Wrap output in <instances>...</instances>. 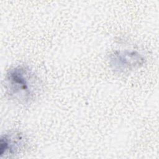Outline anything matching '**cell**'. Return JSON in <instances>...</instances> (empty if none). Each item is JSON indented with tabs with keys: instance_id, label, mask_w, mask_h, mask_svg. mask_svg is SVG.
Listing matches in <instances>:
<instances>
[{
	"instance_id": "6da1fadb",
	"label": "cell",
	"mask_w": 159,
	"mask_h": 159,
	"mask_svg": "<svg viewBox=\"0 0 159 159\" xmlns=\"http://www.w3.org/2000/svg\"><path fill=\"white\" fill-rule=\"evenodd\" d=\"M4 80L10 98L22 104L34 101L41 89V84L36 75L29 66L23 65L10 68Z\"/></svg>"
},
{
	"instance_id": "7a4b0ae2",
	"label": "cell",
	"mask_w": 159,
	"mask_h": 159,
	"mask_svg": "<svg viewBox=\"0 0 159 159\" xmlns=\"http://www.w3.org/2000/svg\"><path fill=\"white\" fill-rule=\"evenodd\" d=\"M145 57L134 49L116 50L109 57L111 68L118 72H125L140 67L144 63Z\"/></svg>"
},
{
	"instance_id": "3957f363",
	"label": "cell",
	"mask_w": 159,
	"mask_h": 159,
	"mask_svg": "<svg viewBox=\"0 0 159 159\" xmlns=\"http://www.w3.org/2000/svg\"><path fill=\"white\" fill-rule=\"evenodd\" d=\"M25 144V137L20 132H11L2 135L0 140L1 157L17 154Z\"/></svg>"
}]
</instances>
